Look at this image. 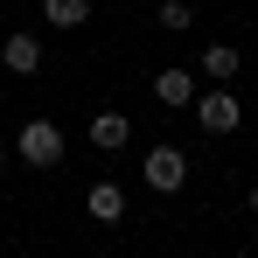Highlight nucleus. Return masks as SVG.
I'll return each mask as SVG.
<instances>
[{"mask_svg": "<svg viewBox=\"0 0 258 258\" xmlns=\"http://www.w3.org/2000/svg\"><path fill=\"white\" fill-rule=\"evenodd\" d=\"M14 154H21L28 168H56V161H63V126H56V119H28V126L14 133Z\"/></svg>", "mask_w": 258, "mask_h": 258, "instance_id": "1", "label": "nucleus"}, {"mask_svg": "<svg viewBox=\"0 0 258 258\" xmlns=\"http://www.w3.org/2000/svg\"><path fill=\"white\" fill-rule=\"evenodd\" d=\"M140 174H147V188H161V196H181V188H188V154H181V147H147Z\"/></svg>", "mask_w": 258, "mask_h": 258, "instance_id": "2", "label": "nucleus"}, {"mask_svg": "<svg viewBox=\"0 0 258 258\" xmlns=\"http://www.w3.org/2000/svg\"><path fill=\"white\" fill-rule=\"evenodd\" d=\"M196 126H203V133H237V84L196 91Z\"/></svg>", "mask_w": 258, "mask_h": 258, "instance_id": "3", "label": "nucleus"}, {"mask_svg": "<svg viewBox=\"0 0 258 258\" xmlns=\"http://www.w3.org/2000/svg\"><path fill=\"white\" fill-rule=\"evenodd\" d=\"M196 91H203V77H196V70H181V63L154 70V98H161L168 112H188V105H196Z\"/></svg>", "mask_w": 258, "mask_h": 258, "instance_id": "4", "label": "nucleus"}, {"mask_svg": "<svg viewBox=\"0 0 258 258\" xmlns=\"http://www.w3.org/2000/svg\"><path fill=\"white\" fill-rule=\"evenodd\" d=\"M0 63H7L14 77H35V70H42V42H35L28 28H14V35L0 42Z\"/></svg>", "mask_w": 258, "mask_h": 258, "instance_id": "5", "label": "nucleus"}, {"mask_svg": "<svg viewBox=\"0 0 258 258\" xmlns=\"http://www.w3.org/2000/svg\"><path fill=\"white\" fill-rule=\"evenodd\" d=\"M84 210L98 216V223H119V216H126V188H119V181H91V188H84Z\"/></svg>", "mask_w": 258, "mask_h": 258, "instance_id": "6", "label": "nucleus"}, {"mask_svg": "<svg viewBox=\"0 0 258 258\" xmlns=\"http://www.w3.org/2000/svg\"><path fill=\"white\" fill-rule=\"evenodd\" d=\"M126 140H133V119H126V112H98V119H91V147H98V154H119Z\"/></svg>", "mask_w": 258, "mask_h": 258, "instance_id": "7", "label": "nucleus"}, {"mask_svg": "<svg viewBox=\"0 0 258 258\" xmlns=\"http://www.w3.org/2000/svg\"><path fill=\"white\" fill-rule=\"evenodd\" d=\"M203 77H210V84H237V49L210 42V49H203Z\"/></svg>", "mask_w": 258, "mask_h": 258, "instance_id": "8", "label": "nucleus"}, {"mask_svg": "<svg viewBox=\"0 0 258 258\" xmlns=\"http://www.w3.org/2000/svg\"><path fill=\"white\" fill-rule=\"evenodd\" d=\"M42 21H49V28H84L91 0H42Z\"/></svg>", "mask_w": 258, "mask_h": 258, "instance_id": "9", "label": "nucleus"}, {"mask_svg": "<svg viewBox=\"0 0 258 258\" xmlns=\"http://www.w3.org/2000/svg\"><path fill=\"white\" fill-rule=\"evenodd\" d=\"M154 28H168V35H188V28H196V7H188V0H161Z\"/></svg>", "mask_w": 258, "mask_h": 258, "instance_id": "10", "label": "nucleus"}, {"mask_svg": "<svg viewBox=\"0 0 258 258\" xmlns=\"http://www.w3.org/2000/svg\"><path fill=\"white\" fill-rule=\"evenodd\" d=\"M251 210H258V181H251Z\"/></svg>", "mask_w": 258, "mask_h": 258, "instance_id": "11", "label": "nucleus"}, {"mask_svg": "<svg viewBox=\"0 0 258 258\" xmlns=\"http://www.w3.org/2000/svg\"><path fill=\"white\" fill-rule=\"evenodd\" d=\"M0 174H7V154H0Z\"/></svg>", "mask_w": 258, "mask_h": 258, "instance_id": "12", "label": "nucleus"}]
</instances>
